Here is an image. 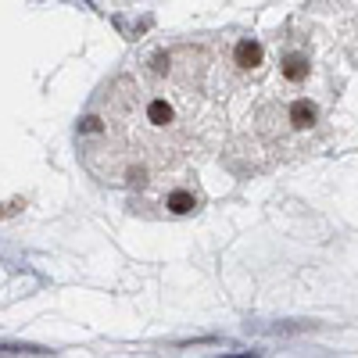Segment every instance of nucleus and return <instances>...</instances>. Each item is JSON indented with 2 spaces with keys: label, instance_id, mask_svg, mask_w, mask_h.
<instances>
[{
  "label": "nucleus",
  "instance_id": "6e6552de",
  "mask_svg": "<svg viewBox=\"0 0 358 358\" xmlns=\"http://www.w3.org/2000/svg\"><path fill=\"white\" fill-rule=\"evenodd\" d=\"M104 126H101V118L97 115H86L83 122H79V133H101Z\"/></svg>",
  "mask_w": 358,
  "mask_h": 358
},
{
  "label": "nucleus",
  "instance_id": "f03ea898",
  "mask_svg": "<svg viewBox=\"0 0 358 358\" xmlns=\"http://www.w3.org/2000/svg\"><path fill=\"white\" fill-rule=\"evenodd\" d=\"M315 118H319V111H315L312 101H294L290 104V126L294 129H312Z\"/></svg>",
  "mask_w": 358,
  "mask_h": 358
},
{
  "label": "nucleus",
  "instance_id": "20e7f679",
  "mask_svg": "<svg viewBox=\"0 0 358 358\" xmlns=\"http://www.w3.org/2000/svg\"><path fill=\"white\" fill-rule=\"evenodd\" d=\"M194 208H197V201H194L190 190H172V194H169V212L187 215V212H194Z\"/></svg>",
  "mask_w": 358,
  "mask_h": 358
},
{
  "label": "nucleus",
  "instance_id": "423d86ee",
  "mask_svg": "<svg viewBox=\"0 0 358 358\" xmlns=\"http://www.w3.org/2000/svg\"><path fill=\"white\" fill-rule=\"evenodd\" d=\"M169 62H172L169 54H155V57H151V72H155V76H169Z\"/></svg>",
  "mask_w": 358,
  "mask_h": 358
},
{
  "label": "nucleus",
  "instance_id": "0eeeda50",
  "mask_svg": "<svg viewBox=\"0 0 358 358\" xmlns=\"http://www.w3.org/2000/svg\"><path fill=\"white\" fill-rule=\"evenodd\" d=\"M126 183H129V187H143V183H147V169H143V165L129 169V176H126Z\"/></svg>",
  "mask_w": 358,
  "mask_h": 358
},
{
  "label": "nucleus",
  "instance_id": "7ed1b4c3",
  "mask_svg": "<svg viewBox=\"0 0 358 358\" xmlns=\"http://www.w3.org/2000/svg\"><path fill=\"white\" fill-rule=\"evenodd\" d=\"M283 76H287L290 83H301V79L308 76V57H301V54H290L287 62H283Z\"/></svg>",
  "mask_w": 358,
  "mask_h": 358
},
{
  "label": "nucleus",
  "instance_id": "39448f33",
  "mask_svg": "<svg viewBox=\"0 0 358 358\" xmlns=\"http://www.w3.org/2000/svg\"><path fill=\"white\" fill-rule=\"evenodd\" d=\"M147 118H151V126H169L176 118V111L165 101H151V104H147Z\"/></svg>",
  "mask_w": 358,
  "mask_h": 358
},
{
  "label": "nucleus",
  "instance_id": "1a4fd4ad",
  "mask_svg": "<svg viewBox=\"0 0 358 358\" xmlns=\"http://www.w3.org/2000/svg\"><path fill=\"white\" fill-rule=\"evenodd\" d=\"M22 208H25V201H8V204H0V219H8V215L22 212Z\"/></svg>",
  "mask_w": 358,
  "mask_h": 358
},
{
  "label": "nucleus",
  "instance_id": "f257e3e1",
  "mask_svg": "<svg viewBox=\"0 0 358 358\" xmlns=\"http://www.w3.org/2000/svg\"><path fill=\"white\" fill-rule=\"evenodd\" d=\"M233 57H236L241 69H258L262 65V43L258 40H241L233 47Z\"/></svg>",
  "mask_w": 358,
  "mask_h": 358
}]
</instances>
